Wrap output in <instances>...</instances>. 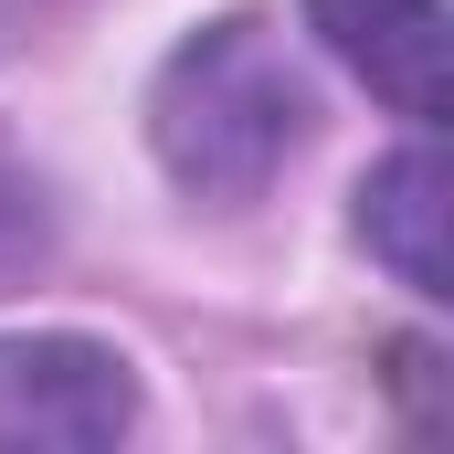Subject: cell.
<instances>
[{
    "label": "cell",
    "instance_id": "cell-1",
    "mask_svg": "<svg viewBox=\"0 0 454 454\" xmlns=\"http://www.w3.org/2000/svg\"><path fill=\"white\" fill-rule=\"evenodd\" d=\"M148 137H159V169L191 191V201H254L296 137H307V85L286 64V43L264 21H212L191 32L169 64H159V96H148Z\"/></svg>",
    "mask_w": 454,
    "mask_h": 454
},
{
    "label": "cell",
    "instance_id": "cell-2",
    "mask_svg": "<svg viewBox=\"0 0 454 454\" xmlns=\"http://www.w3.org/2000/svg\"><path fill=\"white\" fill-rule=\"evenodd\" d=\"M137 380L96 339H0V444H116Z\"/></svg>",
    "mask_w": 454,
    "mask_h": 454
},
{
    "label": "cell",
    "instance_id": "cell-3",
    "mask_svg": "<svg viewBox=\"0 0 454 454\" xmlns=\"http://www.w3.org/2000/svg\"><path fill=\"white\" fill-rule=\"evenodd\" d=\"M307 21H317V43L380 106H402L412 127H444V106H454V21H444V0H307Z\"/></svg>",
    "mask_w": 454,
    "mask_h": 454
},
{
    "label": "cell",
    "instance_id": "cell-4",
    "mask_svg": "<svg viewBox=\"0 0 454 454\" xmlns=\"http://www.w3.org/2000/svg\"><path fill=\"white\" fill-rule=\"evenodd\" d=\"M444 223H454V180L434 148H402L359 180V243L412 286V296H454V254H444Z\"/></svg>",
    "mask_w": 454,
    "mask_h": 454
},
{
    "label": "cell",
    "instance_id": "cell-5",
    "mask_svg": "<svg viewBox=\"0 0 454 454\" xmlns=\"http://www.w3.org/2000/svg\"><path fill=\"white\" fill-rule=\"evenodd\" d=\"M43 243H53V232H43V191L0 169V286H11L21 264H43Z\"/></svg>",
    "mask_w": 454,
    "mask_h": 454
}]
</instances>
